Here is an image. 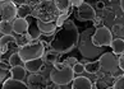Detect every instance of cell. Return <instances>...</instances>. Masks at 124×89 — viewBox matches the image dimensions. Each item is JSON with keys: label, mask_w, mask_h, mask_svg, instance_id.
<instances>
[{"label": "cell", "mask_w": 124, "mask_h": 89, "mask_svg": "<svg viewBox=\"0 0 124 89\" xmlns=\"http://www.w3.org/2000/svg\"><path fill=\"white\" fill-rule=\"evenodd\" d=\"M79 36L81 33L78 32L76 23L72 19H68L56 31L53 40L49 42L50 50L58 52L59 55H65L78 46Z\"/></svg>", "instance_id": "cell-1"}, {"label": "cell", "mask_w": 124, "mask_h": 89, "mask_svg": "<svg viewBox=\"0 0 124 89\" xmlns=\"http://www.w3.org/2000/svg\"><path fill=\"white\" fill-rule=\"evenodd\" d=\"M93 27L87 28L79 36V42H78V50H79V54L83 56L85 59H90L95 61V59H100V56L102 55V48H99L92 43V36L95 33Z\"/></svg>", "instance_id": "cell-2"}, {"label": "cell", "mask_w": 124, "mask_h": 89, "mask_svg": "<svg viewBox=\"0 0 124 89\" xmlns=\"http://www.w3.org/2000/svg\"><path fill=\"white\" fill-rule=\"evenodd\" d=\"M73 68L68 66L65 62H55L50 71V80L55 85H68L74 79Z\"/></svg>", "instance_id": "cell-3"}, {"label": "cell", "mask_w": 124, "mask_h": 89, "mask_svg": "<svg viewBox=\"0 0 124 89\" xmlns=\"http://www.w3.org/2000/svg\"><path fill=\"white\" fill-rule=\"evenodd\" d=\"M45 45L42 43V41H32L31 43L19 47L18 54L22 57L24 62L28 61H33V60H39V59H44L45 56Z\"/></svg>", "instance_id": "cell-4"}, {"label": "cell", "mask_w": 124, "mask_h": 89, "mask_svg": "<svg viewBox=\"0 0 124 89\" xmlns=\"http://www.w3.org/2000/svg\"><path fill=\"white\" fill-rule=\"evenodd\" d=\"M55 10H58L55 7V3L41 1L36 4V7L32 9V15L42 22H53V18L56 15Z\"/></svg>", "instance_id": "cell-5"}, {"label": "cell", "mask_w": 124, "mask_h": 89, "mask_svg": "<svg viewBox=\"0 0 124 89\" xmlns=\"http://www.w3.org/2000/svg\"><path fill=\"white\" fill-rule=\"evenodd\" d=\"M100 66H101V73L104 74H110L114 75L120 68H119V57L113 52H104L99 59Z\"/></svg>", "instance_id": "cell-6"}, {"label": "cell", "mask_w": 124, "mask_h": 89, "mask_svg": "<svg viewBox=\"0 0 124 89\" xmlns=\"http://www.w3.org/2000/svg\"><path fill=\"white\" fill-rule=\"evenodd\" d=\"M113 41H114L113 40V33L106 26H101V27L96 28L95 33L92 36V43L96 47L102 48V47L111 46Z\"/></svg>", "instance_id": "cell-7"}, {"label": "cell", "mask_w": 124, "mask_h": 89, "mask_svg": "<svg viewBox=\"0 0 124 89\" xmlns=\"http://www.w3.org/2000/svg\"><path fill=\"white\" fill-rule=\"evenodd\" d=\"M0 10H1V22H12L16 21L18 17V7L14 1L3 0L0 3Z\"/></svg>", "instance_id": "cell-8"}, {"label": "cell", "mask_w": 124, "mask_h": 89, "mask_svg": "<svg viewBox=\"0 0 124 89\" xmlns=\"http://www.w3.org/2000/svg\"><path fill=\"white\" fill-rule=\"evenodd\" d=\"M77 18L82 22H91V21H95L97 17H96L95 9L91 7L88 3L85 1L77 9Z\"/></svg>", "instance_id": "cell-9"}, {"label": "cell", "mask_w": 124, "mask_h": 89, "mask_svg": "<svg viewBox=\"0 0 124 89\" xmlns=\"http://www.w3.org/2000/svg\"><path fill=\"white\" fill-rule=\"evenodd\" d=\"M27 85L30 89H47V82L42 74H31L27 78Z\"/></svg>", "instance_id": "cell-10"}, {"label": "cell", "mask_w": 124, "mask_h": 89, "mask_svg": "<svg viewBox=\"0 0 124 89\" xmlns=\"http://www.w3.org/2000/svg\"><path fill=\"white\" fill-rule=\"evenodd\" d=\"M115 79L116 78H114V75L102 73V75H99V78L96 79L95 89H113Z\"/></svg>", "instance_id": "cell-11"}, {"label": "cell", "mask_w": 124, "mask_h": 89, "mask_svg": "<svg viewBox=\"0 0 124 89\" xmlns=\"http://www.w3.org/2000/svg\"><path fill=\"white\" fill-rule=\"evenodd\" d=\"M28 29H30V23L27 19L17 18L16 21H13V31H14L16 34L24 36L28 33Z\"/></svg>", "instance_id": "cell-12"}, {"label": "cell", "mask_w": 124, "mask_h": 89, "mask_svg": "<svg viewBox=\"0 0 124 89\" xmlns=\"http://www.w3.org/2000/svg\"><path fill=\"white\" fill-rule=\"evenodd\" d=\"M10 46H14V47L19 48L16 37L14 36H1V38H0V51H1V55H5Z\"/></svg>", "instance_id": "cell-13"}, {"label": "cell", "mask_w": 124, "mask_h": 89, "mask_svg": "<svg viewBox=\"0 0 124 89\" xmlns=\"http://www.w3.org/2000/svg\"><path fill=\"white\" fill-rule=\"evenodd\" d=\"M27 21H28V23H30V29H28V33H27V34L31 37L32 41H39V37L42 33H41L40 28L37 26V18H35L33 15H31V17L27 18Z\"/></svg>", "instance_id": "cell-14"}, {"label": "cell", "mask_w": 124, "mask_h": 89, "mask_svg": "<svg viewBox=\"0 0 124 89\" xmlns=\"http://www.w3.org/2000/svg\"><path fill=\"white\" fill-rule=\"evenodd\" d=\"M37 26L40 28L41 33L45 34V36H50L53 33H56V21H53V22H42V21H39L37 19Z\"/></svg>", "instance_id": "cell-15"}, {"label": "cell", "mask_w": 124, "mask_h": 89, "mask_svg": "<svg viewBox=\"0 0 124 89\" xmlns=\"http://www.w3.org/2000/svg\"><path fill=\"white\" fill-rule=\"evenodd\" d=\"M72 89H93L92 83L86 76H77L72 82Z\"/></svg>", "instance_id": "cell-16"}, {"label": "cell", "mask_w": 124, "mask_h": 89, "mask_svg": "<svg viewBox=\"0 0 124 89\" xmlns=\"http://www.w3.org/2000/svg\"><path fill=\"white\" fill-rule=\"evenodd\" d=\"M44 60L39 59V60H33V61H28L24 62V68L27 71H30L31 74H37L41 71V69L44 68Z\"/></svg>", "instance_id": "cell-17"}, {"label": "cell", "mask_w": 124, "mask_h": 89, "mask_svg": "<svg viewBox=\"0 0 124 89\" xmlns=\"http://www.w3.org/2000/svg\"><path fill=\"white\" fill-rule=\"evenodd\" d=\"M3 89H30L27 83L14 80L13 78H9L8 80L3 84Z\"/></svg>", "instance_id": "cell-18"}, {"label": "cell", "mask_w": 124, "mask_h": 89, "mask_svg": "<svg viewBox=\"0 0 124 89\" xmlns=\"http://www.w3.org/2000/svg\"><path fill=\"white\" fill-rule=\"evenodd\" d=\"M26 73H27V70L24 66H16V68L10 69V76L14 80L23 82V79L26 78Z\"/></svg>", "instance_id": "cell-19"}, {"label": "cell", "mask_w": 124, "mask_h": 89, "mask_svg": "<svg viewBox=\"0 0 124 89\" xmlns=\"http://www.w3.org/2000/svg\"><path fill=\"white\" fill-rule=\"evenodd\" d=\"M85 68H86V73H88V74H96V75H99L101 73V66H100L99 60L85 64Z\"/></svg>", "instance_id": "cell-20"}, {"label": "cell", "mask_w": 124, "mask_h": 89, "mask_svg": "<svg viewBox=\"0 0 124 89\" xmlns=\"http://www.w3.org/2000/svg\"><path fill=\"white\" fill-rule=\"evenodd\" d=\"M110 47L113 48V54L114 55H123L124 54V40L122 38H116L113 41V43Z\"/></svg>", "instance_id": "cell-21"}, {"label": "cell", "mask_w": 124, "mask_h": 89, "mask_svg": "<svg viewBox=\"0 0 124 89\" xmlns=\"http://www.w3.org/2000/svg\"><path fill=\"white\" fill-rule=\"evenodd\" d=\"M31 15H32V8H31V5L28 3L18 7V18L27 19V18L31 17Z\"/></svg>", "instance_id": "cell-22"}, {"label": "cell", "mask_w": 124, "mask_h": 89, "mask_svg": "<svg viewBox=\"0 0 124 89\" xmlns=\"http://www.w3.org/2000/svg\"><path fill=\"white\" fill-rule=\"evenodd\" d=\"M59 55L58 52H55V51L53 50H49L45 52V56H44V62L45 64H55V62H58V60H59Z\"/></svg>", "instance_id": "cell-23"}, {"label": "cell", "mask_w": 124, "mask_h": 89, "mask_svg": "<svg viewBox=\"0 0 124 89\" xmlns=\"http://www.w3.org/2000/svg\"><path fill=\"white\" fill-rule=\"evenodd\" d=\"M8 62H9V65H10V68H16V66H23L24 61L22 60V57L19 56L18 52H13L10 56H9Z\"/></svg>", "instance_id": "cell-24"}, {"label": "cell", "mask_w": 124, "mask_h": 89, "mask_svg": "<svg viewBox=\"0 0 124 89\" xmlns=\"http://www.w3.org/2000/svg\"><path fill=\"white\" fill-rule=\"evenodd\" d=\"M54 3H55L56 9L62 13H68V10H69V8L72 5V1H69V0H56Z\"/></svg>", "instance_id": "cell-25"}, {"label": "cell", "mask_w": 124, "mask_h": 89, "mask_svg": "<svg viewBox=\"0 0 124 89\" xmlns=\"http://www.w3.org/2000/svg\"><path fill=\"white\" fill-rule=\"evenodd\" d=\"M0 28H1L3 36H13L12 33L14 32L13 31V22H1Z\"/></svg>", "instance_id": "cell-26"}, {"label": "cell", "mask_w": 124, "mask_h": 89, "mask_svg": "<svg viewBox=\"0 0 124 89\" xmlns=\"http://www.w3.org/2000/svg\"><path fill=\"white\" fill-rule=\"evenodd\" d=\"M10 66H5V65H3V68H1V73H0V83L4 84L7 80H8V75H10Z\"/></svg>", "instance_id": "cell-27"}, {"label": "cell", "mask_w": 124, "mask_h": 89, "mask_svg": "<svg viewBox=\"0 0 124 89\" xmlns=\"http://www.w3.org/2000/svg\"><path fill=\"white\" fill-rule=\"evenodd\" d=\"M68 19H69V12H68V13H62L60 15H58V18H56V24H58V27L60 28Z\"/></svg>", "instance_id": "cell-28"}, {"label": "cell", "mask_w": 124, "mask_h": 89, "mask_svg": "<svg viewBox=\"0 0 124 89\" xmlns=\"http://www.w3.org/2000/svg\"><path fill=\"white\" fill-rule=\"evenodd\" d=\"M113 89H124V74L119 75L115 79V83H114Z\"/></svg>", "instance_id": "cell-29"}, {"label": "cell", "mask_w": 124, "mask_h": 89, "mask_svg": "<svg viewBox=\"0 0 124 89\" xmlns=\"http://www.w3.org/2000/svg\"><path fill=\"white\" fill-rule=\"evenodd\" d=\"M73 71H74L76 75H81V74L86 73V68H85V65H83V64L78 62L76 66H73Z\"/></svg>", "instance_id": "cell-30"}, {"label": "cell", "mask_w": 124, "mask_h": 89, "mask_svg": "<svg viewBox=\"0 0 124 89\" xmlns=\"http://www.w3.org/2000/svg\"><path fill=\"white\" fill-rule=\"evenodd\" d=\"M64 62H65L68 66L73 68V66H76V65L78 64V60H77L76 57H67L65 60H64Z\"/></svg>", "instance_id": "cell-31"}, {"label": "cell", "mask_w": 124, "mask_h": 89, "mask_svg": "<svg viewBox=\"0 0 124 89\" xmlns=\"http://www.w3.org/2000/svg\"><path fill=\"white\" fill-rule=\"evenodd\" d=\"M119 68L122 71H124V54L119 56Z\"/></svg>", "instance_id": "cell-32"}, {"label": "cell", "mask_w": 124, "mask_h": 89, "mask_svg": "<svg viewBox=\"0 0 124 89\" xmlns=\"http://www.w3.org/2000/svg\"><path fill=\"white\" fill-rule=\"evenodd\" d=\"M105 7H106V4L104 1H97L96 3V9H99V10H104Z\"/></svg>", "instance_id": "cell-33"}, {"label": "cell", "mask_w": 124, "mask_h": 89, "mask_svg": "<svg viewBox=\"0 0 124 89\" xmlns=\"http://www.w3.org/2000/svg\"><path fill=\"white\" fill-rule=\"evenodd\" d=\"M83 3H85L83 0H74V1H72V7H77V8H79Z\"/></svg>", "instance_id": "cell-34"}, {"label": "cell", "mask_w": 124, "mask_h": 89, "mask_svg": "<svg viewBox=\"0 0 124 89\" xmlns=\"http://www.w3.org/2000/svg\"><path fill=\"white\" fill-rule=\"evenodd\" d=\"M120 9H122L123 13H124V0H122V1H120Z\"/></svg>", "instance_id": "cell-35"}]
</instances>
